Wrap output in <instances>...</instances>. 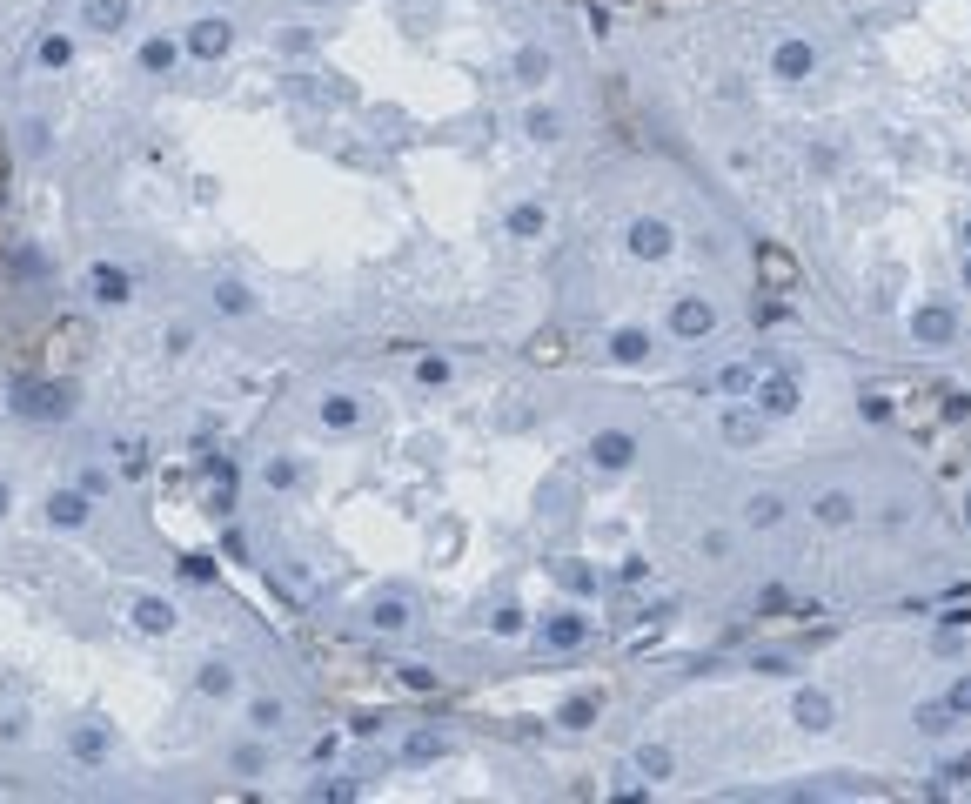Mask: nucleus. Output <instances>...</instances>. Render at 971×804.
<instances>
[{
	"instance_id": "1",
	"label": "nucleus",
	"mask_w": 971,
	"mask_h": 804,
	"mask_svg": "<svg viewBox=\"0 0 971 804\" xmlns=\"http://www.w3.org/2000/svg\"><path fill=\"white\" fill-rule=\"evenodd\" d=\"M797 275H804V268H797L791 248H777V242L757 248V282H764V295H791V289H797Z\"/></svg>"
},
{
	"instance_id": "2",
	"label": "nucleus",
	"mask_w": 971,
	"mask_h": 804,
	"mask_svg": "<svg viewBox=\"0 0 971 804\" xmlns=\"http://www.w3.org/2000/svg\"><path fill=\"white\" fill-rule=\"evenodd\" d=\"M911 335H918V342H951V335H958V315L931 302V309H918V315H911Z\"/></svg>"
},
{
	"instance_id": "3",
	"label": "nucleus",
	"mask_w": 971,
	"mask_h": 804,
	"mask_svg": "<svg viewBox=\"0 0 971 804\" xmlns=\"http://www.w3.org/2000/svg\"><path fill=\"white\" fill-rule=\"evenodd\" d=\"M757 402H764V416H791V409H797V382L791 376H764V382H757Z\"/></svg>"
},
{
	"instance_id": "4",
	"label": "nucleus",
	"mask_w": 971,
	"mask_h": 804,
	"mask_svg": "<svg viewBox=\"0 0 971 804\" xmlns=\"http://www.w3.org/2000/svg\"><path fill=\"white\" fill-rule=\"evenodd\" d=\"M710 322H717V315H710V302H677V309H670V329L677 335H710Z\"/></svg>"
},
{
	"instance_id": "5",
	"label": "nucleus",
	"mask_w": 971,
	"mask_h": 804,
	"mask_svg": "<svg viewBox=\"0 0 971 804\" xmlns=\"http://www.w3.org/2000/svg\"><path fill=\"white\" fill-rule=\"evenodd\" d=\"M590 456H596V463H603V469H623V463H630V456H637V443H630V436H623V429H610V436H596V443H590Z\"/></svg>"
},
{
	"instance_id": "6",
	"label": "nucleus",
	"mask_w": 971,
	"mask_h": 804,
	"mask_svg": "<svg viewBox=\"0 0 971 804\" xmlns=\"http://www.w3.org/2000/svg\"><path fill=\"white\" fill-rule=\"evenodd\" d=\"M630 248L657 262V255H670V228H663V222H637V228H630Z\"/></svg>"
},
{
	"instance_id": "7",
	"label": "nucleus",
	"mask_w": 971,
	"mask_h": 804,
	"mask_svg": "<svg viewBox=\"0 0 971 804\" xmlns=\"http://www.w3.org/2000/svg\"><path fill=\"white\" fill-rule=\"evenodd\" d=\"M543 637H550L556 650H576L583 637H590V624H583V617H550V624H543Z\"/></svg>"
},
{
	"instance_id": "8",
	"label": "nucleus",
	"mask_w": 971,
	"mask_h": 804,
	"mask_svg": "<svg viewBox=\"0 0 971 804\" xmlns=\"http://www.w3.org/2000/svg\"><path fill=\"white\" fill-rule=\"evenodd\" d=\"M777 74H784V81H804V74H811V47L784 41V47H777Z\"/></svg>"
},
{
	"instance_id": "9",
	"label": "nucleus",
	"mask_w": 971,
	"mask_h": 804,
	"mask_svg": "<svg viewBox=\"0 0 971 804\" xmlns=\"http://www.w3.org/2000/svg\"><path fill=\"white\" fill-rule=\"evenodd\" d=\"M797 724L824 731V724H831V697H824V691H804V697H797Z\"/></svg>"
},
{
	"instance_id": "10",
	"label": "nucleus",
	"mask_w": 971,
	"mask_h": 804,
	"mask_svg": "<svg viewBox=\"0 0 971 804\" xmlns=\"http://www.w3.org/2000/svg\"><path fill=\"white\" fill-rule=\"evenodd\" d=\"M94 295L101 302H128V275L121 268H94Z\"/></svg>"
},
{
	"instance_id": "11",
	"label": "nucleus",
	"mask_w": 971,
	"mask_h": 804,
	"mask_svg": "<svg viewBox=\"0 0 971 804\" xmlns=\"http://www.w3.org/2000/svg\"><path fill=\"white\" fill-rule=\"evenodd\" d=\"M221 47H228V27H221V21H201L195 27V54H221Z\"/></svg>"
},
{
	"instance_id": "12",
	"label": "nucleus",
	"mask_w": 971,
	"mask_h": 804,
	"mask_svg": "<svg viewBox=\"0 0 971 804\" xmlns=\"http://www.w3.org/2000/svg\"><path fill=\"white\" fill-rule=\"evenodd\" d=\"M817 516H824V523H851V496H844V490H831L824 503H817Z\"/></svg>"
},
{
	"instance_id": "13",
	"label": "nucleus",
	"mask_w": 971,
	"mask_h": 804,
	"mask_svg": "<svg viewBox=\"0 0 971 804\" xmlns=\"http://www.w3.org/2000/svg\"><path fill=\"white\" fill-rule=\"evenodd\" d=\"M643 356H650V342H643L637 329H623L617 335V362H643Z\"/></svg>"
},
{
	"instance_id": "14",
	"label": "nucleus",
	"mask_w": 971,
	"mask_h": 804,
	"mask_svg": "<svg viewBox=\"0 0 971 804\" xmlns=\"http://www.w3.org/2000/svg\"><path fill=\"white\" fill-rule=\"evenodd\" d=\"M918 731H951V704H925V711H918Z\"/></svg>"
},
{
	"instance_id": "15",
	"label": "nucleus",
	"mask_w": 971,
	"mask_h": 804,
	"mask_svg": "<svg viewBox=\"0 0 971 804\" xmlns=\"http://www.w3.org/2000/svg\"><path fill=\"white\" fill-rule=\"evenodd\" d=\"M121 14H128V0H94V7H88V21H94V27H108V21L121 27Z\"/></svg>"
},
{
	"instance_id": "16",
	"label": "nucleus",
	"mask_w": 971,
	"mask_h": 804,
	"mask_svg": "<svg viewBox=\"0 0 971 804\" xmlns=\"http://www.w3.org/2000/svg\"><path fill=\"white\" fill-rule=\"evenodd\" d=\"M938 402H945L951 423H965V416H971V396H965V389H938Z\"/></svg>"
},
{
	"instance_id": "17",
	"label": "nucleus",
	"mask_w": 971,
	"mask_h": 804,
	"mask_svg": "<svg viewBox=\"0 0 971 804\" xmlns=\"http://www.w3.org/2000/svg\"><path fill=\"white\" fill-rule=\"evenodd\" d=\"M637 764H643V778H670V751H657V744H650Z\"/></svg>"
},
{
	"instance_id": "18",
	"label": "nucleus",
	"mask_w": 971,
	"mask_h": 804,
	"mask_svg": "<svg viewBox=\"0 0 971 804\" xmlns=\"http://www.w3.org/2000/svg\"><path fill=\"white\" fill-rule=\"evenodd\" d=\"M724 436H730V443H751V436H757V416H724Z\"/></svg>"
},
{
	"instance_id": "19",
	"label": "nucleus",
	"mask_w": 971,
	"mask_h": 804,
	"mask_svg": "<svg viewBox=\"0 0 971 804\" xmlns=\"http://www.w3.org/2000/svg\"><path fill=\"white\" fill-rule=\"evenodd\" d=\"M509 228H516V235H536V228H543V208H516Z\"/></svg>"
},
{
	"instance_id": "20",
	"label": "nucleus",
	"mask_w": 971,
	"mask_h": 804,
	"mask_svg": "<svg viewBox=\"0 0 971 804\" xmlns=\"http://www.w3.org/2000/svg\"><path fill=\"white\" fill-rule=\"evenodd\" d=\"M322 416H329V423H355V402L349 396H329V402H322Z\"/></svg>"
},
{
	"instance_id": "21",
	"label": "nucleus",
	"mask_w": 971,
	"mask_h": 804,
	"mask_svg": "<svg viewBox=\"0 0 971 804\" xmlns=\"http://www.w3.org/2000/svg\"><path fill=\"white\" fill-rule=\"evenodd\" d=\"M777 516H784V503H777V496H757V503H751V523H777Z\"/></svg>"
},
{
	"instance_id": "22",
	"label": "nucleus",
	"mask_w": 971,
	"mask_h": 804,
	"mask_svg": "<svg viewBox=\"0 0 971 804\" xmlns=\"http://www.w3.org/2000/svg\"><path fill=\"white\" fill-rule=\"evenodd\" d=\"M376 624H382V630H402V624H409V610H402V603H382Z\"/></svg>"
},
{
	"instance_id": "23",
	"label": "nucleus",
	"mask_w": 971,
	"mask_h": 804,
	"mask_svg": "<svg viewBox=\"0 0 971 804\" xmlns=\"http://www.w3.org/2000/svg\"><path fill=\"white\" fill-rule=\"evenodd\" d=\"M590 711H596L590 697H570V704H563V724H590Z\"/></svg>"
},
{
	"instance_id": "24",
	"label": "nucleus",
	"mask_w": 971,
	"mask_h": 804,
	"mask_svg": "<svg viewBox=\"0 0 971 804\" xmlns=\"http://www.w3.org/2000/svg\"><path fill=\"white\" fill-rule=\"evenodd\" d=\"M516 67H523V74H530V81H536V74H543V67H550V61H543V54H536V47H523V54H516Z\"/></svg>"
},
{
	"instance_id": "25",
	"label": "nucleus",
	"mask_w": 971,
	"mask_h": 804,
	"mask_svg": "<svg viewBox=\"0 0 971 804\" xmlns=\"http://www.w3.org/2000/svg\"><path fill=\"white\" fill-rule=\"evenodd\" d=\"M951 711H971V677H958V684H951Z\"/></svg>"
},
{
	"instance_id": "26",
	"label": "nucleus",
	"mask_w": 971,
	"mask_h": 804,
	"mask_svg": "<svg viewBox=\"0 0 971 804\" xmlns=\"http://www.w3.org/2000/svg\"><path fill=\"white\" fill-rule=\"evenodd\" d=\"M945 778H951V784H965V778H971V758H951V764H945Z\"/></svg>"
},
{
	"instance_id": "27",
	"label": "nucleus",
	"mask_w": 971,
	"mask_h": 804,
	"mask_svg": "<svg viewBox=\"0 0 971 804\" xmlns=\"http://www.w3.org/2000/svg\"><path fill=\"white\" fill-rule=\"evenodd\" d=\"M965 282H971V262H965Z\"/></svg>"
},
{
	"instance_id": "28",
	"label": "nucleus",
	"mask_w": 971,
	"mask_h": 804,
	"mask_svg": "<svg viewBox=\"0 0 971 804\" xmlns=\"http://www.w3.org/2000/svg\"><path fill=\"white\" fill-rule=\"evenodd\" d=\"M965 242H971V228H965Z\"/></svg>"
}]
</instances>
